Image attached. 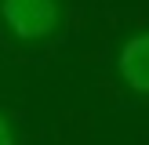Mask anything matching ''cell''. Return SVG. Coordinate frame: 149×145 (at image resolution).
<instances>
[{
	"mask_svg": "<svg viewBox=\"0 0 149 145\" xmlns=\"http://www.w3.org/2000/svg\"><path fill=\"white\" fill-rule=\"evenodd\" d=\"M4 22L22 40H44L58 26V4L55 0H4Z\"/></svg>",
	"mask_w": 149,
	"mask_h": 145,
	"instance_id": "cell-1",
	"label": "cell"
},
{
	"mask_svg": "<svg viewBox=\"0 0 149 145\" xmlns=\"http://www.w3.org/2000/svg\"><path fill=\"white\" fill-rule=\"evenodd\" d=\"M120 76L127 80L131 91L149 94V33H142V36L124 44V51H120Z\"/></svg>",
	"mask_w": 149,
	"mask_h": 145,
	"instance_id": "cell-2",
	"label": "cell"
},
{
	"mask_svg": "<svg viewBox=\"0 0 149 145\" xmlns=\"http://www.w3.org/2000/svg\"><path fill=\"white\" fill-rule=\"evenodd\" d=\"M0 145H15V142H11V127H7L4 116H0Z\"/></svg>",
	"mask_w": 149,
	"mask_h": 145,
	"instance_id": "cell-3",
	"label": "cell"
}]
</instances>
